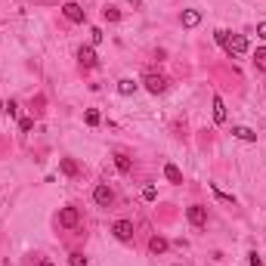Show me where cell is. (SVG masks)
<instances>
[{
    "instance_id": "6da1fadb",
    "label": "cell",
    "mask_w": 266,
    "mask_h": 266,
    "mask_svg": "<svg viewBox=\"0 0 266 266\" xmlns=\"http://www.w3.org/2000/svg\"><path fill=\"white\" fill-rule=\"evenodd\" d=\"M186 220L192 223L195 229H204L207 226V207L204 204H189L186 207Z\"/></svg>"
},
{
    "instance_id": "7a4b0ae2",
    "label": "cell",
    "mask_w": 266,
    "mask_h": 266,
    "mask_svg": "<svg viewBox=\"0 0 266 266\" xmlns=\"http://www.w3.org/2000/svg\"><path fill=\"white\" fill-rule=\"evenodd\" d=\"M223 50H226L229 56H245V53H248V40H245L242 34H232V37H226Z\"/></svg>"
},
{
    "instance_id": "3957f363",
    "label": "cell",
    "mask_w": 266,
    "mask_h": 266,
    "mask_svg": "<svg viewBox=\"0 0 266 266\" xmlns=\"http://www.w3.org/2000/svg\"><path fill=\"white\" fill-rule=\"evenodd\" d=\"M143 84H146V90L149 93H164V90H167V78H164V74H146L143 78Z\"/></svg>"
},
{
    "instance_id": "277c9868",
    "label": "cell",
    "mask_w": 266,
    "mask_h": 266,
    "mask_svg": "<svg viewBox=\"0 0 266 266\" xmlns=\"http://www.w3.org/2000/svg\"><path fill=\"white\" fill-rule=\"evenodd\" d=\"M78 223H81L78 207H62V211H59V226H62V229H74Z\"/></svg>"
},
{
    "instance_id": "5b68a950",
    "label": "cell",
    "mask_w": 266,
    "mask_h": 266,
    "mask_svg": "<svg viewBox=\"0 0 266 266\" xmlns=\"http://www.w3.org/2000/svg\"><path fill=\"white\" fill-rule=\"evenodd\" d=\"M93 201L99 204V207H112V201H115V192L109 186H105V183H99V186L93 189Z\"/></svg>"
},
{
    "instance_id": "8992f818",
    "label": "cell",
    "mask_w": 266,
    "mask_h": 266,
    "mask_svg": "<svg viewBox=\"0 0 266 266\" xmlns=\"http://www.w3.org/2000/svg\"><path fill=\"white\" fill-rule=\"evenodd\" d=\"M78 62H81V68H96V65H99L96 50H93V47H81V50H78Z\"/></svg>"
},
{
    "instance_id": "52a82bcc",
    "label": "cell",
    "mask_w": 266,
    "mask_h": 266,
    "mask_svg": "<svg viewBox=\"0 0 266 266\" xmlns=\"http://www.w3.org/2000/svg\"><path fill=\"white\" fill-rule=\"evenodd\" d=\"M112 232H115V238H118V242H130V238H133V223L130 220H118L112 226Z\"/></svg>"
},
{
    "instance_id": "ba28073f",
    "label": "cell",
    "mask_w": 266,
    "mask_h": 266,
    "mask_svg": "<svg viewBox=\"0 0 266 266\" xmlns=\"http://www.w3.org/2000/svg\"><path fill=\"white\" fill-rule=\"evenodd\" d=\"M62 16H65L68 22H84V19H87V13L81 10L78 3H65V6H62Z\"/></svg>"
},
{
    "instance_id": "9c48e42d",
    "label": "cell",
    "mask_w": 266,
    "mask_h": 266,
    "mask_svg": "<svg viewBox=\"0 0 266 266\" xmlns=\"http://www.w3.org/2000/svg\"><path fill=\"white\" fill-rule=\"evenodd\" d=\"M232 136L242 139V143H257V133L251 127H232Z\"/></svg>"
},
{
    "instance_id": "30bf717a",
    "label": "cell",
    "mask_w": 266,
    "mask_h": 266,
    "mask_svg": "<svg viewBox=\"0 0 266 266\" xmlns=\"http://www.w3.org/2000/svg\"><path fill=\"white\" fill-rule=\"evenodd\" d=\"M164 177H167V183L180 186V183H183V170L177 167V164H164Z\"/></svg>"
},
{
    "instance_id": "8fae6325",
    "label": "cell",
    "mask_w": 266,
    "mask_h": 266,
    "mask_svg": "<svg viewBox=\"0 0 266 266\" xmlns=\"http://www.w3.org/2000/svg\"><path fill=\"white\" fill-rule=\"evenodd\" d=\"M149 251H152V254H164V251H167V238H164V235H152V238H149Z\"/></svg>"
},
{
    "instance_id": "7c38bea8",
    "label": "cell",
    "mask_w": 266,
    "mask_h": 266,
    "mask_svg": "<svg viewBox=\"0 0 266 266\" xmlns=\"http://www.w3.org/2000/svg\"><path fill=\"white\" fill-rule=\"evenodd\" d=\"M226 121V102L220 96H214V124H223Z\"/></svg>"
},
{
    "instance_id": "4fadbf2b",
    "label": "cell",
    "mask_w": 266,
    "mask_h": 266,
    "mask_svg": "<svg viewBox=\"0 0 266 266\" xmlns=\"http://www.w3.org/2000/svg\"><path fill=\"white\" fill-rule=\"evenodd\" d=\"M198 22H201V13H198V10H186V13H183V28H195Z\"/></svg>"
},
{
    "instance_id": "5bb4252c",
    "label": "cell",
    "mask_w": 266,
    "mask_h": 266,
    "mask_svg": "<svg viewBox=\"0 0 266 266\" xmlns=\"http://www.w3.org/2000/svg\"><path fill=\"white\" fill-rule=\"evenodd\" d=\"M118 93H121V96L136 93V81H133V78H121V81H118Z\"/></svg>"
},
{
    "instance_id": "9a60e30c",
    "label": "cell",
    "mask_w": 266,
    "mask_h": 266,
    "mask_svg": "<svg viewBox=\"0 0 266 266\" xmlns=\"http://www.w3.org/2000/svg\"><path fill=\"white\" fill-rule=\"evenodd\" d=\"M115 167H118L121 173H130V170H133V161H130L127 155H121V152H118V155H115Z\"/></svg>"
},
{
    "instance_id": "2e32d148",
    "label": "cell",
    "mask_w": 266,
    "mask_h": 266,
    "mask_svg": "<svg viewBox=\"0 0 266 266\" xmlns=\"http://www.w3.org/2000/svg\"><path fill=\"white\" fill-rule=\"evenodd\" d=\"M59 167H62V173H65V177H78V164H74L71 158H62V164H59Z\"/></svg>"
},
{
    "instance_id": "e0dca14e",
    "label": "cell",
    "mask_w": 266,
    "mask_h": 266,
    "mask_svg": "<svg viewBox=\"0 0 266 266\" xmlns=\"http://www.w3.org/2000/svg\"><path fill=\"white\" fill-rule=\"evenodd\" d=\"M68 266H87V257L81 254V251H71L68 254Z\"/></svg>"
},
{
    "instance_id": "ac0fdd59",
    "label": "cell",
    "mask_w": 266,
    "mask_h": 266,
    "mask_svg": "<svg viewBox=\"0 0 266 266\" xmlns=\"http://www.w3.org/2000/svg\"><path fill=\"white\" fill-rule=\"evenodd\" d=\"M254 65H257V71H266V50H257L254 53Z\"/></svg>"
},
{
    "instance_id": "d6986e66",
    "label": "cell",
    "mask_w": 266,
    "mask_h": 266,
    "mask_svg": "<svg viewBox=\"0 0 266 266\" xmlns=\"http://www.w3.org/2000/svg\"><path fill=\"white\" fill-rule=\"evenodd\" d=\"M84 121L90 124V127H96V124H99V121H102V115H99L96 109H87V115H84Z\"/></svg>"
},
{
    "instance_id": "ffe728a7",
    "label": "cell",
    "mask_w": 266,
    "mask_h": 266,
    "mask_svg": "<svg viewBox=\"0 0 266 266\" xmlns=\"http://www.w3.org/2000/svg\"><path fill=\"white\" fill-rule=\"evenodd\" d=\"M102 16H105V22H118V19H121V13L115 10V6H105V10H102Z\"/></svg>"
},
{
    "instance_id": "44dd1931",
    "label": "cell",
    "mask_w": 266,
    "mask_h": 266,
    "mask_svg": "<svg viewBox=\"0 0 266 266\" xmlns=\"http://www.w3.org/2000/svg\"><path fill=\"white\" fill-rule=\"evenodd\" d=\"M143 198H146V201H155V198H158V189H155V186H146V189H143Z\"/></svg>"
},
{
    "instance_id": "7402d4cb",
    "label": "cell",
    "mask_w": 266,
    "mask_h": 266,
    "mask_svg": "<svg viewBox=\"0 0 266 266\" xmlns=\"http://www.w3.org/2000/svg\"><path fill=\"white\" fill-rule=\"evenodd\" d=\"M3 112H6V115H10V118H16V115H19V105H16V102H13V99H10V102H6V105H3Z\"/></svg>"
},
{
    "instance_id": "603a6c76",
    "label": "cell",
    "mask_w": 266,
    "mask_h": 266,
    "mask_svg": "<svg viewBox=\"0 0 266 266\" xmlns=\"http://www.w3.org/2000/svg\"><path fill=\"white\" fill-rule=\"evenodd\" d=\"M226 37H229V31H223V28H220V31H214V40H217V44H220V47H223V44H226Z\"/></svg>"
},
{
    "instance_id": "cb8c5ba5",
    "label": "cell",
    "mask_w": 266,
    "mask_h": 266,
    "mask_svg": "<svg viewBox=\"0 0 266 266\" xmlns=\"http://www.w3.org/2000/svg\"><path fill=\"white\" fill-rule=\"evenodd\" d=\"M31 127H34V121H31V118H22V121H19V130H22V133H28Z\"/></svg>"
},
{
    "instance_id": "d4e9b609",
    "label": "cell",
    "mask_w": 266,
    "mask_h": 266,
    "mask_svg": "<svg viewBox=\"0 0 266 266\" xmlns=\"http://www.w3.org/2000/svg\"><path fill=\"white\" fill-rule=\"evenodd\" d=\"M248 257H251V266H263V260H260V254H257V251H251Z\"/></svg>"
},
{
    "instance_id": "484cf974",
    "label": "cell",
    "mask_w": 266,
    "mask_h": 266,
    "mask_svg": "<svg viewBox=\"0 0 266 266\" xmlns=\"http://www.w3.org/2000/svg\"><path fill=\"white\" fill-rule=\"evenodd\" d=\"M90 34H93V44H102V31L99 28H90Z\"/></svg>"
},
{
    "instance_id": "4316f807",
    "label": "cell",
    "mask_w": 266,
    "mask_h": 266,
    "mask_svg": "<svg viewBox=\"0 0 266 266\" xmlns=\"http://www.w3.org/2000/svg\"><path fill=\"white\" fill-rule=\"evenodd\" d=\"M257 37H260V40H266V22H260V25H257Z\"/></svg>"
},
{
    "instance_id": "83f0119b",
    "label": "cell",
    "mask_w": 266,
    "mask_h": 266,
    "mask_svg": "<svg viewBox=\"0 0 266 266\" xmlns=\"http://www.w3.org/2000/svg\"><path fill=\"white\" fill-rule=\"evenodd\" d=\"M37 266H53V263H50V260H40V263H37Z\"/></svg>"
},
{
    "instance_id": "f1b7e54d",
    "label": "cell",
    "mask_w": 266,
    "mask_h": 266,
    "mask_svg": "<svg viewBox=\"0 0 266 266\" xmlns=\"http://www.w3.org/2000/svg\"><path fill=\"white\" fill-rule=\"evenodd\" d=\"M127 3H133V6H139V3H143V0H127Z\"/></svg>"
}]
</instances>
